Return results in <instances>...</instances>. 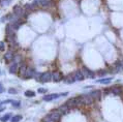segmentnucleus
Listing matches in <instances>:
<instances>
[{"mask_svg":"<svg viewBox=\"0 0 123 122\" xmlns=\"http://www.w3.org/2000/svg\"><path fill=\"white\" fill-rule=\"evenodd\" d=\"M40 80L43 83H48L50 81H52V74L50 71L43 72L41 75H40Z\"/></svg>","mask_w":123,"mask_h":122,"instance_id":"nucleus-1","label":"nucleus"},{"mask_svg":"<svg viewBox=\"0 0 123 122\" xmlns=\"http://www.w3.org/2000/svg\"><path fill=\"white\" fill-rule=\"evenodd\" d=\"M61 115H62V114L60 113L58 110H55V111H53V112L50 113L48 116L52 119V120H54L55 122H56V121H59V120H60V118H61Z\"/></svg>","mask_w":123,"mask_h":122,"instance_id":"nucleus-2","label":"nucleus"},{"mask_svg":"<svg viewBox=\"0 0 123 122\" xmlns=\"http://www.w3.org/2000/svg\"><path fill=\"white\" fill-rule=\"evenodd\" d=\"M64 79V77L62 76V74L60 71H54L52 74V81L54 82H60Z\"/></svg>","mask_w":123,"mask_h":122,"instance_id":"nucleus-3","label":"nucleus"},{"mask_svg":"<svg viewBox=\"0 0 123 122\" xmlns=\"http://www.w3.org/2000/svg\"><path fill=\"white\" fill-rule=\"evenodd\" d=\"M81 71H82L84 78H90V79H93L94 78V74L90 69H88L87 67H83V68L81 69Z\"/></svg>","mask_w":123,"mask_h":122,"instance_id":"nucleus-4","label":"nucleus"},{"mask_svg":"<svg viewBox=\"0 0 123 122\" xmlns=\"http://www.w3.org/2000/svg\"><path fill=\"white\" fill-rule=\"evenodd\" d=\"M14 14L17 18H21L23 15H24V9L20 6V5H16L14 7Z\"/></svg>","mask_w":123,"mask_h":122,"instance_id":"nucleus-5","label":"nucleus"},{"mask_svg":"<svg viewBox=\"0 0 123 122\" xmlns=\"http://www.w3.org/2000/svg\"><path fill=\"white\" fill-rule=\"evenodd\" d=\"M15 28L12 24H8L6 26V29H5V32H6V36H15ZM16 37V36H15Z\"/></svg>","mask_w":123,"mask_h":122,"instance_id":"nucleus-6","label":"nucleus"},{"mask_svg":"<svg viewBox=\"0 0 123 122\" xmlns=\"http://www.w3.org/2000/svg\"><path fill=\"white\" fill-rule=\"evenodd\" d=\"M35 74V71L33 68H31V67H27V69H26V72L24 75V78L25 79H30V78H32L34 76Z\"/></svg>","mask_w":123,"mask_h":122,"instance_id":"nucleus-7","label":"nucleus"},{"mask_svg":"<svg viewBox=\"0 0 123 122\" xmlns=\"http://www.w3.org/2000/svg\"><path fill=\"white\" fill-rule=\"evenodd\" d=\"M83 97V102L84 103H86V105H91V103L93 102V97L91 96L90 94H85V95H82Z\"/></svg>","mask_w":123,"mask_h":122,"instance_id":"nucleus-8","label":"nucleus"},{"mask_svg":"<svg viewBox=\"0 0 123 122\" xmlns=\"http://www.w3.org/2000/svg\"><path fill=\"white\" fill-rule=\"evenodd\" d=\"M59 96H61L60 94H48V95H44V100L46 102H51V100H54L56 98H58Z\"/></svg>","mask_w":123,"mask_h":122,"instance_id":"nucleus-9","label":"nucleus"},{"mask_svg":"<svg viewBox=\"0 0 123 122\" xmlns=\"http://www.w3.org/2000/svg\"><path fill=\"white\" fill-rule=\"evenodd\" d=\"M66 105H67V107H68L69 109H72V108L77 107V106H78V102H77V99H75V97L68 99V100L66 102Z\"/></svg>","mask_w":123,"mask_h":122,"instance_id":"nucleus-10","label":"nucleus"},{"mask_svg":"<svg viewBox=\"0 0 123 122\" xmlns=\"http://www.w3.org/2000/svg\"><path fill=\"white\" fill-rule=\"evenodd\" d=\"M111 91H112V93H113V94H115V95H120V94L122 93V88L117 85V86H114L113 88H112Z\"/></svg>","mask_w":123,"mask_h":122,"instance_id":"nucleus-11","label":"nucleus"},{"mask_svg":"<svg viewBox=\"0 0 123 122\" xmlns=\"http://www.w3.org/2000/svg\"><path fill=\"white\" fill-rule=\"evenodd\" d=\"M63 80H64L65 83H67V84H72L74 82H75V79L74 75H68V76H66Z\"/></svg>","mask_w":123,"mask_h":122,"instance_id":"nucleus-12","label":"nucleus"},{"mask_svg":"<svg viewBox=\"0 0 123 122\" xmlns=\"http://www.w3.org/2000/svg\"><path fill=\"white\" fill-rule=\"evenodd\" d=\"M58 111L60 113L62 114V115H65V114H67L69 112V108L67 107V105L65 103V105H63V106H61L59 109H58Z\"/></svg>","mask_w":123,"mask_h":122,"instance_id":"nucleus-13","label":"nucleus"},{"mask_svg":"<svg viewBox=\"0 0 123 122\" xmlns=\"http://www.w3.org/2000/svg\"><path fill=\"white\" fill-rule=\"evenodd\" d=\"M89 94H90L91 96L93 97V99H99V98H100L101 92H100V90H94V91L89 93Z\"/></svg>","mask_w":123,"mask_h":122,"instance_id":"nucleus-14","label":"nucleus"},{"mask_svg":"<svg viewBox=\"0 0 123 122\" xmlns=\"http://www.w3.org/2000/svg\"><path fill=\"white\" fill-rule=\"evenodd\" d=\"M75 81H82V80H84L85 78H84L83 76V74H82V71H77L75 72Z\"/></svg>","mask_w":123,"mask_h":122,"instance_id":"nucleus-15","label":"nucleus"},{"mask_svg":"<svg viewBox=\"0 0 123 122\" xmlns=\"http://www.w3.org/2000/svg\"><path fill=\"white\" fill-rule=\"evenodd\" d=\"M14 58H15V57H14V53H12V52L8 51L7 53H5V55H4V59H5V60H6L7 62L12 61Z\"/></svg>","mask_w":123,"mask_h":122,"instance_id":"nucleus-16","label":"nucleus"},{"mask_svg":"<svg viewBox=\"0 0 123 122\" xmlns=\"http://www.w3.org/2000/svg\"><path fill=\"white\" fill-rule=\"evenodd\" d=\"M18 69H19V66H18V63H12V65L9 67V72L10 74H16V72L18 71Z\"/></svg>","mask_w":123,"mask_h":122,"instance_id":"nucleus-17","label":"nucleus"},{"mask_svg":"<svg viewBox=\"0 0 123 122\" xmlns=\"http://www.w3.org/2000/svg\"><path fill=\"white\" fill-rule=\"evenodd\" d=\"M36 3L40 4L41 6H47L50 4V0H36Z\"/></svg>","mask_w":123,"mask_h":122,"instance_id":"nucleus-18","label":"nucleus"},{"mask_svg":"<svg viewBox=\"0 0 123 122\" xmlns=\"http://www.w3.org/2000/svg\"><path fill=\"white\" fill-rule=\"evenodd\" d=\"M112 81V78H104V79H100V80H97V83H100V84H109L110 82Z\"/></svg>","mask_w":123,"mask_h":122,"instance_id":"nucleus-19","label":"nucleus"},{"mask_svg":"<svg viewBox=\"0 0 123 122\" xmlns=\"http://www.w3.org/2000/svg\"><path fill=\"white\" fill-rule=\"evenodd\" d=\"M26 69H27V66L26 65H22L20 67V76L21 77H24V75L26 72Z\"/></svg>","mask_w":123,"mask_h":122,"instance_id":"nucleus-20","label":"nucleus"},{"mask_svg":"<svg viewBox=\"0 0 123 122\" xmlns=\"http://www.w3.org/2000/svg\"><path fill=\"white\" fill-rule=\"evenodd\" d=\"M25 95L27 97H33V96H35V92L31 91V90H27V91H25Z\"/></svg>","mask_w":123,"mask_h":122,"instance_id":"nucleus-21","label":"nucleus"},{"mask_svg":"<svg viewBox=\"0 0 123 122\" xmlns=\"http://www.w3.org/2000/svg\"><path fill=\"white\" fill-rule=\"evenodd\" d=\"M21 119H22V116H21V115H16L15 117H12V119L10 120V122H19Z\"/></svg>","mask_w":123,"mask_h":122,"instance_id":"nucleus-22","label":"nucleus"},{"mask_svg":"<svg viewBox=\"0 0 123 122\" xmlns=\"http://www.w3.org/2000/svg\"><path fill=\"white\" fill-rule=\"evenodd\" d=\"M10 119V114H6V115H4L3 117L0 118V120H1L2 122H6L7 120H9Z\"/></svg>","mask_w":123,"mask_h":122,"instance_id":"nucleus-23","label":"nucleus"},{"mask_svg":"<svg viewBox=\"0 0 123 122\" xmlns=\"http://www.w3.org/2000/svg\"><path fill=\"white\" fill-rule=\"evenodd\" d=\"M8 93H9V94H17L18 91L16 89H14V88H9V89H8Z\"/></svg>","mask_w":123,"mask_h":122,"instance_id":"nucleus-24","label":"nucleus"},{"mask_svg":"<svg viewBox=\"0 0 123 122\" xmlns=\"http://www.w3.org/2000/svg\"><path fill=\"white\" fill-rule=\"evenodd\" d=\"M43 122H55V121L52 120V119L50 118L49 116H47V117H44V118L43 119Z\"/></svg>","mask_w":123,"mask_h":122,"instance_id":"nucleus-25","label":"nucleus"},{"mask_svg":"<svg viewBox=\"0 0 123 122\" xmlns=\"http://www.w3.org/2000/svg\"><path fill=\"white\" fill-rule=\"evenodd\" d=\"M12 103L14 107H20V102H18V100H12Z\"/></svg>","mask_w":123,"mask_h":122,"instance_id":"nucleus-26","label":"nucleus"},{"mask_svg":"<svg viewBox=\"0 0 123 122\" xmlns=\"http://www.w3.org/2000/svg\"><path fill=\"white\" fill-rule=\"evenodd\" d=\"M107 69H103V71H98V76H104V75H107Z\"/></svg>","mask_w":123,"mask_h":122,"instance_id":"nucleus-27","label":"nucleus"},{"mask_svg":"<svg viewBox=\"0 0 123 122\" xmlns=\"http://www.w3.org/2000/svg\"><path fill=\"white\" fill-rule=\"evenodd\" d=\"M5 49V45L3 41H0V51H4Z\"/></svg>","mask_w":123,"mask_h":122,"instance_id":"nucleus-28","label":"nucleus"},{"mask_svg":"<svg viewBox=\"0 0 123 122\" xmlns=\"http://www.w3.org/2000/svg\"><path fill=\"white\" fill-rule=\"evenodd\" d=\"M47 92V89H44V88H40L38 89V93H46Z\"/></svg>","mask_w":123,"mask_h":122,"instance_id":"nucleus-29","label":"nucleus"},{"mask_svg":"<svg viewBox=\"0 0 123 122\" xmlns=\"http://www.w3.org/2000/svg\"><path fill=\"white\" fill-rule=\"evenodd\" d=\"M3 92H4V88L2 86L1 83H0V93H3Z\"/></svg>","mask_w":123,"mask_h":122,"instance_id":"nucleus-30","label":"nucleus"},{"mask_svg":"<svg viewBox=\"0 0 123 122\" xmlns=\"http://www.w3.org/2000/svg\"><path fill=\"white\" fill-rule=\"evenodd\" d=\"M110 91H111L110 89H104V93H106V94H109Z\"/></svg>","mask_w":123,"mask_h":122,"instance_id":"nucleus-31","label":"nucleus"},{"mask_svg":"<svg viewBox=\"0 0 123 122\" xmlns=\"http://www.w3.org/2000/svg\"><path fill=\"white\" fill-rule=\"evenodd\" d=\"M67 94H68V92H65V93H61V94H60V95H61V96H66Z\"/></svg>","mask_w":123,"mask_h":122,"instance_id":"nucleus-32","label":"nucleus"},{"mask_svg":"<svg viewBox=\"0 0 123 122\" xmlns=\"http://www.w3.org/2000/svg\"><path fill=\"white\" fill-rule=\"evenodd\" d=\"M1 106H2V102H0V107H1Z\"/></svg>","mask_w":123,"mask_h":122,"instance_id":"nucleus-33","label":"nucleus"},{"mask_svg":"<svg viewBox=\"0 0 123 122\" xmlns=\"http://www.w3.org/2000/svg\"><path fill=\"white\" fill-rule=\"evenodd\" d=\"M122 69H123V63H122Z\"/></svg>","mask_w":123,"mask_h":122,"instance_id":"nucleus-34","label":"nucleus"}]
</instances>
